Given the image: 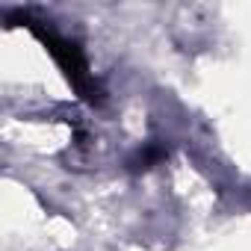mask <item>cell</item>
Listing matches in <instances>:
<instances>
[{"label": "cell", "instance_id": "cell-2", "mask_svg": "<svg viewBox=\"0 0 251 251\" xmlns=\"http://www.w3.org/2000/svg\"><path fill=\"white\" fill-rule=\"evenodd\" d=\"M163 157H166V148H163V145H148L145 151H139V157H136L130 166H133V169H151V166H154L157 160H163Z\"/></svg>", "mask_w": 251, "mask_h": 251}, {"label": "cell", "instance_id": "cell-1", "mask_svg": "<svg viewBox=\"0 0 251 251\" xmlns=\"http://www.w3.org/2000/svg\"><path fill=\"white\" fill-rule=\"evenodd\" d=\"M21 21H24V24L30 27V33L50 50V56L56 59V65L62 68V74H65V77L71 80V86L77 89V95H80L83 100H89V103H100V100H103V92H100L98 80L89 74V65H86L80 48H77L74 42L62 39L59 33H53L50 27H45L42 21L30 18V15H21Z\"/></svg>", "mask_w": 251, "mask_h": 251}]
</instances>
